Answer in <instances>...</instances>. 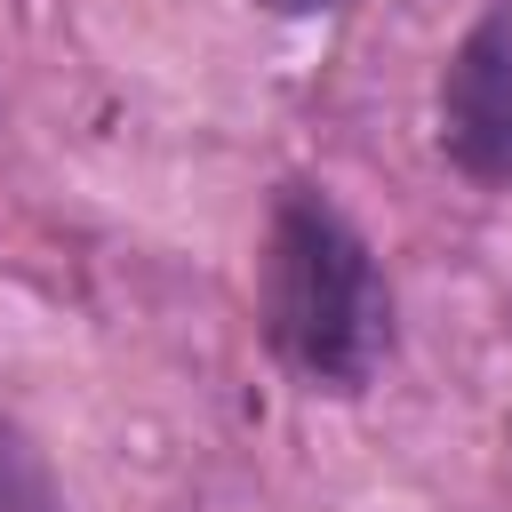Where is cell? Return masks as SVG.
I'll return each mask as SVG.
<instances>
[{
  "instance_id": "2",
  "label": "cell",
  "mask_w": 512,
  "mask_h": 512,
  "mask_svg": "<svg viewBox=\"0 0 512 512\" xmlns=\"http://www.w3.org/2000/svg\"><path fill=\"white\" fill-rule=\"evenodd\" d=\"M440 152L472 184H512V0H496L440 72Z\"/></svg>"
},
{
  "instance_id": "4",
  "label": "cell",
  "mask_w": 512,
  "mask_h": 512,
  "mask_svg": "<svg viewBox=\"0 0 512 512\" xmlns=\"http://www.w3.org/2000/svg\"><path fill=\"white\" fill-rule=\"evenodd\" d=\"M264 8H280V16H312V8H336V0H264Z\"/></svg>"
},
{
  "instance_id": "1",
  "label": "cell",
  "mask_w": 512,
  "mask_h": 512,
  "mask_svg": "<svg viewBox=\"0 0 512 512\" xmlns=\"http://www.w3.org/2000/svg\"><path fill=\"white\" fill-rule=\"evenodd\" d=\"M264 344L312 392H360L392 344V304L360 224L320 184H280L264 224Z\"/></svg>"
},
{
  "instance_id": "3",
  "label": "cell",
  "mask_w": 512,
  "mask_h": 512,
  "mask_svg": "<svg viewBox=\"0 0 512 512\" xmlns=\"http://www.w3.org/2000/svg\"><path fill=\"white\" fill-rule=\"evenodd\" d=\"M0 512H64L48 456L32 448V432H24L8 408H0Z\"/></svg>"
}]
</instances>
